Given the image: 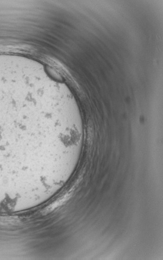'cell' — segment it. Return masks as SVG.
<instances>
[{"label": "cell", "instance_id": "cell-1", "mask_svg": "<svg viewBox=\"0 0 163 260\" xmlns=\"http://www.w3.org/2000/svg\"><path fill=\"white\" fill-rule=\"evenodd\" d=\"M34 89L23 77L0 75V185L25 182L32 145L67 147L78 135V126L67 112L43 109L46 92L40 88L34 94Z\"/></svg>", "mask_w": 163, "mask_h": 260}, {"label": "cell", "instance_id": "cell-2", "mask_svg": "<svg viewBox=\"0 0 163 260\" xmlns=\"http://www.w3.org/2000/svg\"><path fill=\"white\" fill-rule=\"evenodd\" d=\"M0 211H11V210H9V211H6V210H0Z\"/></svg>", "mask_w": 163, "mask_h": 260}]
</instances>
